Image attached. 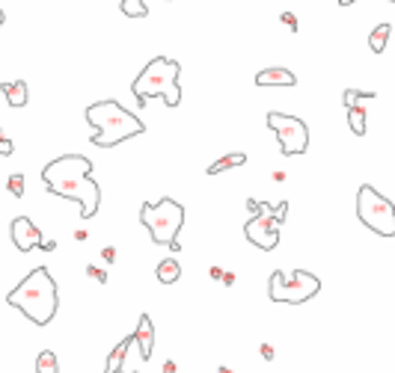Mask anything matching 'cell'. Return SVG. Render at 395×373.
<instances>
[{
    "label": "cell",
    "instance_id": "1",
    "mask_svg": "<svg viewBox=\"0 0 395 373\" xmlns=\"http://www.w3.org/2000/svg\"><path fill=\"white\" fill-rule=\"evenodd\" d=\"M90 175H92V160L84 155L57 157L42 169V181L48 184V193L77 201L84 219L95 216L98 205H102V190H98V184Z\"/></svg>",
    "mask_w": 395,
    "mask_h": 373
},
{
    "label": "cell",
    "instance_id": "2",
    "mask_svg": "<svg viewBox=\"0 0 395 373\" xmlns=\"http://www.w3.org/2000/svg\"><path fill=\"white\" fill-rule=\"evenodd\" d=\"M6 302L21 314H27L36 326H48L60 308V291L57 282L51 279V269L36 267L33 273H27V279L6 294Z\"/></svg>",
    "mask_w": 395,
    "mask_h": 373
},
{
    "label": "cell",
    "instance_id": "3",
    "mask_svg": "<svg viewBox=\"0 0 395 373\" xmlns=\"http://www.w3.org/2000/svg\"><path fill=\"white\" fill-rule=\"evenodd\" d=\"M87 118L95 128L92 143L98 148H113V145L131 140V137H140V133L146 130V125L140 122V118L134 113H128L119 101H113V98L92 104L87 110Z\"/></svg>",
    "mask_w": 395,
    "mask_h": 373
},
{
    "label": "cell",
    "instance_id": "4",
    "mask_svg": "<svg viewBox=\"0 0 395 373\" xmlns=\"http://www.w3.org/2000/svg\"><path fill=\"white\" fill-rule=\"evenodd\" d=\"M178 72H182V65H178L175 60H167V57L149 60V62H146V69L137 74L134 87H131V92L137 95V104L146 107V104H149V98L161 95L170 107H178V101H182Z\"/></svg>",
    "mask_w": 395,
    "mask_h": 373
},
{
    "label": "cell",
    "instance_id": "5",
    "mask_svg": "<svg viewBox=\"0 0 395 373\" xmlns=\"http://www.w3.org/2000/svg\"><path fill=\"white\" fill-rule=\"evenodd\" d=\"M140 223L152 234L155 243L170 246L173 240H178V231L185 226V208L175 199H161L158 205L146 201L140 208Z\"/></svg>",
    "mask_w": 395,
    "mask_h": 373
},
{
    "label": "cell",
    "instance_id": "6",
    "mask_svg": "<svg viewBox=\"0 0 395 373\" xmlns=\"http://www.w3.org/2000/svg\"><path fill=\"white\" fill-rule=\"evenodd\" d=\"M357 216L366 228L381 237H395V205L374 190L372 184H363L357 190Z\"/></svg>",
    "mask_w": 395,
    "mask_h": 373
},
{
    "label": "cell",
    "instance_id": "7",
    "mask_svg": "<svg viewBox=\"0 0 395 373\" xmlns=\"http://www.w3.org/2000/svg\"><path fill=\"white\" fill-rule=\"evenodd\" d=\"M321 291V279L312 276L309 269H294V273H283L274 269L271 282H268V294L274 302H288V305H301L309 302Z\"/></svg>",
    "mask_w": 395,
    "mask_h": 373
},
{
    "label": "cell",
    "instance_id": "8",
    "mask_svg": "<svg viewBox=\"0 0 395 373\" xmlns=\"http://www.w3.org/2000/svg\"><path fill=\"white\" fill-rule=\"evenodd\" d=\"M268 128L276 133L279 148H283L286 157L303 155L309 148V128L303 118L288 116V113H268Z\"/></svg>",
    "mask_w": 395,
    "mask_h": 373
},
{
    "label": "cell",
    "instance_id": "9",
    "mask_svg": "<svg viewBox=\"0 0 395 373\" xmlns=\"http://www.w3.org/2000/svg\"><path fill=\"white\" fill-rule=\"evenodd\" d=\"M244 234H247V240H250L253 246L271 252L279 243V219L274 213H256L250 223L244 226Z\"/></svg>",
    "mask_w": 395,
    "mask_h": 373
},
{
    "label": "cell",
    "instance_id": "10",
    "mask_svg": "<svg viewBox=\"0 0 395 373\" xmlns=\"http://www.w3.org/2000/svg\"><path fill=\"white\" fill-rule=\"evenodd\" d=\"M9 234H12V243L18 252H30V249L42 246V231L33 226L30 216H15L9 226Z\"/></svg>",
    "mask_w": 395,
    "mask_h": 373
},
{
    "label": "cell",
    "instance_id": "11",
    "mask_svg": "<svg viewBox=\"0 0 395 373\" xmlns=\"http://www.w3.org/2000/svg\"><path fill=\"white\" fill-rule=\"evenodd\" d=\"M134 344L140 350V359L143 362H152V352H155V326H152V317L149 314L140 317L137 332H134Z\"/></svg>",
    "mask_w": 395,
    "mask_h": 373
},
{
    "label": "cell",
    "instance_id": "12",
    "mask_svg": "<svg viewBox=\"0 0 395 373\" xmlns=\"http://www.w3.org/2000/svg\"><path fill=\"white\" fill-rule=\"evenodd\" d=\"M256 83H259V87H294V83H298V77H294V72L274 65V69L259 72L256 74Z\"/></svg>",
    "mask_w": 395,
    "mask_h": 373
},
{
    "label": "cell",
    "instance_id": "13",
    "mask_svg": "<svg viewBox=\"0 0 395 373\" xmlns=\"http://www.w3.org/2000/svg\"><path fill=\"white\" fill-rule=\"evenodd\" d=\"M0 95H4L12 107H24V104H27V83H24V80L4 83V87H0Z\"/></svg>",
    "mask_w": 395,
    "mask_h": 373
},
{
    "label": "cell",
    "instance_id": "14",
    "mask_svg": "<svg viewBox=\"0 0 395 373\" xmlns=\"http://www.w3.org/2000/svg\"><path fill=\"white\" fill-rule=\"evenodd\" d=\"M158 282L161 284H175L178 279H182V267H178V261L175 258H163L161 264H158Z\"/></svg>",
    "mask_w": 395,
    "mask_h": 373
},
{
    "label": "cell",
    "instance_id": "15",
    "mask_svg": "<svg viewBox=\"0 0 395 373\" xmlns=\"http://www.w3.org/2000/svg\"><path fill=\"white\" fill-rule=\"evenodd\" d=\"M389 36H392V27H389V21L377 24V27L372 30V36H369V48L374 50V54H384V50H386V42H389Z\"/></svg>",
    "mask_w": 395,
    "mask_h": 373
},
{
    "label": "cell",
    "instance_id": "16",
    "mask_svg": "<svg viewBox=\"0 0 395 373\" xmlns=\"http://www.w3.org/2000/svg\"><path fill=\"white\" fill-rule=\"evenodd\" d=\"M134 344V335H128L125 341L110 352V359H107V367H104V373H122V362H125V352H128V347Z\"/></svg>",
    "mask_w": 395,
    "mask_h": 373
},
{
    "label": "cell",
    "instance_id": "17",
    "mask_svg": "<svg viewBox=\"0 0 395 373\" xmlns=\"http://www.w3.org/2000/svg\"><path fill=\"white\" fill-rule=\"evenodd\" d=\"M244 163H247V155L235 151V155H226L217 163H211L208 166V175H220V172H226V169H235V166H244Z\"/></svg>",
    "mask_w": 395,
    "mask_h": 373
},
{
    "label": "cell",
    "instance_id": "18",
    "mask_svg": "<svg viewBox=\"0 0 395 373\" xmlns=\"http://www.w3.org/2000/svg\"><path fill=\"white\" fill-rule=\"evenodd\" d=\"M348 125L357 137H366V107H348Z\"/></svg>",
    "mask_w": 395,
    "mask_h": 373
},
{
    "label": "cell",
    "instance_id": "19",
    "mask_svg": "<svg viewBox=\"0 0 395 373\" xmlns=\"http://www.w3.org/2000/svg\"><path fill=\"white\" fill-rule=\"evenodd\" d=\"M36 373H60V362L54 350H42L36 359Z\"/></svg>",
    "mask_w": 395,
    "mask_h": 373
},
{
    "label": "cell",
    "instance_id": "20",
    "mask_svg": "<svg viewBox=\"0 0 395 373\" xmlns=\"http://www.w3.org/2000/svg\"><path fill=\"white\" fill-rule=\"evenodd\" d=\"M119 9H122V15H128V18H146V15H149L146 0H122Z\"/></svg>",
    "mask_w": 395,
    "mask_h": 373
},
{
    "label": "cell",
    "instance_id": "21",
    "mask_svg": "<svg viewBox=\"0 0 395 373\" xmlns=\"http://www.w3.org/2000/svg\"><path fill=\"white\" fill-rule=\"evenodd\" d=\"M366 98H377V92L374 89H345L342 104L345 107H357V101H366Z\"/></svg>",
    "mask_w": 395,
    "mask_h": 373
},
{
    "label": "cell",
    "instance_id": "22",
    "mask_svg": "<svg viewBox=\"0 0 395 373\" xmlns=\"http://www.w3.org/2000/svg\"><path fill=\"white\" fill-rule=\"evenodd\" d=\"M6 190H9L15 199H21V196H24V175H21V172L9 175V181H6Z\"/></svg>",
    "mask_w": 395,
    "mask_h": 373
},
{
    "label": "cell",
    "instance_id": "23",
    "mask_svg": "<svg viewBox=\"0 0 395 373\" xmlns=\"http://www.w3.org/2000/svg\"><path fill=\"white\" fill-rule=\"evenodd\" d=\"M15 151V143L9 137H4V128H0V157H9Z\"/></svg>",
    "mask_w": 395,
    "mask_h": 373
},
{
    "label": "cell",
    "instance_id": "24",
    "mask_svg": "<svg viewBox=\"0 0 395 373\" xmlns=\"http://www.w3.org/2000/svg\"><path fill=\"white\" fill-rule=\"evenodd\" d=\"M279 21H283L291 33H298V15H294V12H283V15H279Z\"/></svg>",
    "mask_w": 395,
    "mask_h": 373
},
{
    "label": "cell",
    "instance_id": "25",
    "mask_svg": "<svg viewBox=\"0 0 395 373\" xmlns=\"http://www.w3.org/2000/svg\"><path fill=\"white\" fill-rule=\"evenodd\" d=\"M87 273H90V276H92L95 282H102V284L107 282V273H104L102 267H95V264H90V267H87Z\"/></svg>",
    "mask_w": 395,
    "mask_h": 373
},
{
    "label": "cell",
    "instance_id": "26",
    "mask_svg": "<svg viewBox=\"0 0 395 373\" xmlns=\"http://www.w3.org/2000/svg\"><path fill=\"white\" fill-rule=\"evenodd\" d=\"M102 258H104L107 264H113V261H117V249H113V246H104V249H102Z\"/></svg>",
    "mask_w": 395,
    "mask_h": 373
},
{
    "label": "cell",
    "instance_id": "27",
    "mask_svg": "<svg viewBox=\"0 0 395 373\" xmlns=\"http://www.w3.org/2000/svg\"><path fill=\"white\" fill-rule=\"evenodd\" d=\"M259 350H261V359H265V362H274V347H271V344H261Z\"/></svg>",
    "mask_w": 395,
    "mask_h": 373
},
{
    "label": "cell",
    "instance_id": "28",
    "mask_svg": "<svg viewBox=\"0 0 395 373\" xmlns=\"http://www.w3.org/2000/svg\"><path fill=\"white\" fill-rule=\"evenodd\" d=\"M286 213H288V201H279V205H276V219H279V223L286 219Z\"/></svg>",
    "mask_w": 395,
    "mask_h": 373
},
{
    "label": "cell",
    "instance_id": "29",
    "mask_svg": "<svg viewBox=\"0 0 395 373\" xmlns=\"http://www.w3.org/2000/svg\"><path fill=\"white\" fill-rule=\"evenodd\" d=\"M220 282H223L226 287H232V284H235V273H223V279H220Z\"/></svg>",
    "mask_w": 395,
    "mask_h": 373
},
{
    "label": "cell",
    "instance_id": "30",
    "mask_svg": "<svg viewBox=\"0 0 395 373\" xmlns=\"http://www.w3.org/2000/svg\"><path fill=\"white\" fill-rule=\"evenodd\" d=\"M39 249H42V252H54V249H57V243H54V240H42V246H39Z\"/></svg>",
    "mask_w": 395,
    "mask_h": 373
},
{
    "label": "cell",
    "instance_id": "31",
    "mask_svg": "<svg viewBox=\"0 0 395 373\" xmlns=\"http://www.w3.org/2000/svg\"><path fill=\"white\" fill-rule=\"evenodd\" d=\"M163 373H175V362H173V359L163 362Z\"/></svg>",
    "mask_w": 395,
    "mask_h": 373
},
{
    "label": "cell",
    "instance_id": "32",
    "mask_svg": "<svg viewBox=\"0 0 395 373\" xmlns=\"http://www.w3.org/2000/svg\"><path fill=\"white\" fill-rule=\"evenodd\" d=\"M211 279L220 282V279H223V269H220V267H211Z\"/></svg>",
    "mask_w": 395,
    "mask_h": 373
},
{
    "label": "cell",
    "instance_id": "33",
    "mask_svg": "<svg viewBox=\"0 0 395 373\" xmlns=\"http://www.w3.org/2000/svg\"><path fill=\"white\" fill-rule=\"evenodd\" d=\"M351 4H357V0H339V6H351Z\"/></svg>",
    "mask_w": 395,
    "mask_h": 373
},
{
    "label": "cell",
    "instance_id": "34",
    "mask_svg": "<svg viewBox=\"0 0 395 373\" xmlns=\"http://www.w3.org/2000/svg\"><path fill=\"white\" fill-rule=\"evenodd\" d=\"M217 373H232V370H229V367H217Z\"/></svg>",
    "mask_w": 395,
    "mask_h": 373
},
{
    "label": "cell",
    "instance_id": "35",
    "mask_svg": "<svg viewBox=\"0 0 395 373\" xmlns=\"http://www.w3.org/2000/svg\"><path fill=\"white\" fill-rule=\"evenodd\" d=\"M4 18H6V15H4V9H0V27H4Z\"/></svg>",
    "mask_w": 395,
    "mask_h": 373
},
{
    "label": "cell",
    "instance_id": "36",
    "mask_svg": "<svg viewBox=\"0 0 395 373\" xmlns=\"http://www.w3.org/2000/svg\"><path fill=\"white\" fill-rule=\"evenodd\" d=\"M389 4H395V0H389Z\"/></svg>",
    "mask_w": 395,
    "mask_h": 373
}]
</instances>
